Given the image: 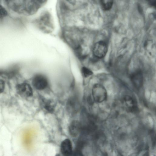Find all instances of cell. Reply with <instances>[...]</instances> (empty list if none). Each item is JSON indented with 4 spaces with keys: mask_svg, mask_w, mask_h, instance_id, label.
Wrapping results in <instances>:
<instances>
[{
    "mask_svg": "<svg viewBox=\"0 0 156 156\" xmlns=\"http://www.w3.org/2000/svg\"><path fill=\"white\" fill-rule=\"evenodd\" d=\"M92 94L94 101L97 103H101L107 98V92L105 88L100 84H96L93 86Z\"/></svg>",
    "mask_w": 156,
    "mask_h": 156,
    "instance_id": "1",
    "label": "cell"
},
{
    "mask_svg": "<svg viewBox=\"0 0 156 156\" xmlns=\"http://www.w3.org/2000/svg\"><path fill=\"white\" fill-rule=\"evenodd\" d=\"M108 50L106 43L103 41L97 42L94 45L93 52L94 55L98 58H103L106 55Z\"/></svg>",
    "mask_w": 156,
    "mask_h": 156,
    "instance_id": "2",
    "label": "cell"
},
{
    "mask_svg": "<svg viewBox=\"0 0 156 156\" xmlns=\"http://www.w3.org/2000/svg\"><path fill=\"white\" fill-rule=\"evenodd\" d=\"M122 102L126 110L128 112H135L137 111L138 108L136 100L129 95H126L123 98Z\"/></svg>",
    "mask_w": 156,
    "mask_h": 156,
    "instance_id": "3",
    "label": "cell"
},
{
    "mask_svg": "<svg viewBox=\"0 0 156 156\" xmlns=\"http://www.w3.org/2000/svg\"><path fill=\"white\" fill-rule=\"evenodd\" d=\"M16 90L17 93L23 98H29L33 95V90L31 87L26 83L18 84L16 87Z\"/></svg>",
    "mask_w": 156,
    "mask_h": 156,
    "instance_id": "4",
    "label": "cell"
},
{
    "mask_svg": "<svg viewBox=\"0 0 156 156\" xmlns=\"http://www.w3.org/2000/svg\"><path fill=\"white\" fill-rule=\"evenodd\" d=\"M47 78L42 74H37L33 78L32 84L34 87L38 90H42L45 88L48 85Z\"/></svg>",
    "mask_w": 156,
    "mask_h": 156,
    "instance_id": "5",
    "label": "cell"
},
{
    "mask_svg": "<svg viewBox=\"0 0 156 156\" xmlns=\"http://www.w3.org/2000/svg\"><path fill=\"white\" fill-rule=\"evenodd\" d=\"M66 108L68 112L71 114L76 113L80 108V105L78 99L75 97L70 98L67 103Z\"/></svg>",
    "mask_w": 156,
    "mask_h": 156,
    "instance_id": "6",
    "label": "cell"
},
{
    "mask_svg": "<svg viewBox=\"0 0 156 156\" xmlns=\"http://www.w3.org/2000/svg\"><path fill=\"white\" fill-rule=\"evenodd\" d=\"M130 78L132 83L136 88H141L143 83V76L141 70L135 72L131 74Z\"/></svg>",
    "mask_w": 156,
    "mask_h": 156,
    "instance_id": "7",
    "label": "cell"
},
{
    "mask_svg": "<svg viewBox=\"0 0 156 156\" xmlns=\"http://www.w3.org/2000/svg\"><path fill=\"white\" fill-rule=\"evenodd\" d=\"M81 124L77 120H73L70 123L69 131L70 135L74 137L77 136L81 131Z\"/></svg>",
    "mask_w": 156,
    "mask_h": 156,
    "instance_id": "8",
    "label": "cell"
},
{
    "mask_svg": "<svg viewBox=\"0 0 156 156\" xmlns=\"http://www.w3.org/2000/svg\"><path fill=\"white\" fill-rule=\"evenodd\" d=\"M72 148V143L69 139H67L62 142L61 145V151L63 155H71L73 152Z\"/></svg>",
    "mask_w": 156,
    "mask_h": 156,
    "instance_id": "9",
    "label": "cell"
},
{
    "mask_svg": "<svg viewBox=\"0 0 156 156\" xmlns=\"http://www.w3.org/2000/svg\"><path fill=\"white\" fill-rule=\"evenodd\" d=\"M41 100V104L43 108L49 112H52L55 107V104L53 101L45 99Z\"/></svg>",
    "mask_w": 156,
    "mask_h": 156,
    "instance_id": "10",
    "label": "cell"
},
{
    "mask_svg": "<svg viewBox=\"0 0 156 156\" xmlns=\"http://www.w3.org/2000/svg\"><path fill=\"white\" fill-rule=\"evenodd\" d=\"M113 0H100L103 9L105 10L110 9L112 7Z\"/></svg>",
    "mask_w": 156,
    "mask_h": 156,
    "instance_id": "11",
    "label": "cell"
},
{
    "mask_svg": "<svg viewBox=\"0 0 156 156\" xmlns=\"http://www.w3.org/2000/svg\"><path fill=\"white\" fill-rule=\"evenodd\" d=\"M81 72L82 75L85 77H88L93 74L92 71L86 67H83L82 68Z\"/></svg>",
    "mask_w": 156,
    "mask_h": 156,
    "instance_id": "12",
    "label": "cell"
},
{
    "mask_svg": "<svg viewBox=\"0 0 156 156\" xmlns=\"http://www.w3.org/2000/svg\"><path fill=\"white\" fill-rule=\"evenodd\" d=\"M7 14V12L5 9L0 5V19L4 17Z\"/></svg>",
    "mask_w": 156,
    "mask_h": 156,
    "instance_id": "13",
    "label": "cell"
},
{
    "mask_svg": "<svg viewBox=\"0 0 156 156\" xmlns=\"http://www.w3.org/2000/svg\"><path fill=\"white\" fill-rule=\"evenodd\" d=\"M5 87V83L4 81L0 79V94L4 91Z\"/></svg>",
    "mask_w": 156,
    "mask_h": 156,
    "instance_id": "14",
    "label": "cell"
},
{
    "mask_svg": "<svg viewBox=\"0 0 156 156\" xmlns=\"http://www.w3.org/2000/svg\"><path fill=\"white\" fill-rule=\"evenodd\" d=\"M66 0L67 1H69V2H71L73 1V0Z\"/></svg>",
    "mask_w": 156,
    "mask_h": 156,
    "instance_id": "15",
    "label": "cell"
},
{
    "mask_svg": "<svg viewBox=\"0 0 156 156\" xmlns=\"http://www.w3.org/2000/svg\"></svg>",
    "mask_w": 156,
    "mask_h": 156,
    "instance_id": "16",
    "label": "cell"
}]
</instances>
